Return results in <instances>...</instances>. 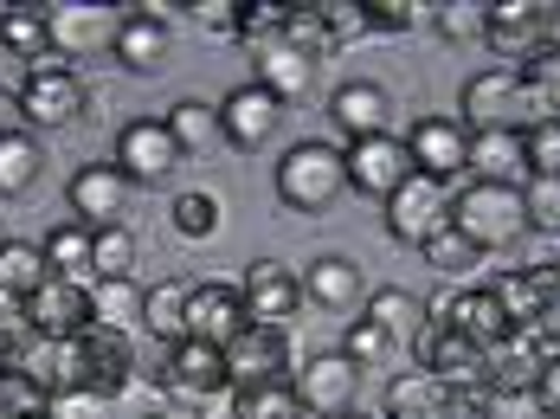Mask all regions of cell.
Instances as JSON below:
<instances>
[{
	"label": "cell",
	"instance_id": "6da1fadb",
	"mask_svg": "<svg viewBox=\"0 0 560 419\" xmlns=\"http://www.w3.org/2000/svg\"><path fill=\"white\" fill-rule=\"evenodd\" d=\"M451 226L477 245L483 258L509 252V245L528 240V207H522V187L503 181H470L464 194H451Z\"/></svg>",
	"mask_w": 560,
	"mask_h": 419
},
{
	"label": "cell",
	"instance_id": "7a4b0ae2",
	"mask_svg": "<svg viewBox=\"0 0 560 419\" xmlns=\"http://www.w3.org/2000/svg\"><path fill=\"white\" fill-rule=\"evenodd\" d=\"M271 187H278V200L290 213H310L316 220V213H329L341 194H348V162H341L336 142H290Z\"/></svg>",
	"mask_w": 560,
	"mask_h": 419
},
{
	"label": "cell",
	"instance_id": "3957f363",
	"mask_svg": "<svg viewBox=\"0 0 560 419\" xmlns=\"http://www.w3.org/2000/svg\"><path fill=\"white\" fill-rule=\"evenodd\" d=\"M457 117H464L470 136H483V129H535V123H548L541 117V104L528 97L522 71H509V65H490V71H470V78H464Z\"/></svg>",
	"mask_w": 560,
	"mask_h": 419
},
{
	"label": "cell",
	"instance_id": "277c9868",
	"mask_svg": "<svg viewBox=\"0 0 560 419\" xmlns=\"http://www.w3.org/2000/svg\"><path fill=\"white\" fill-rule=\"evenodd\" d=\"M84 71L71 59H46L26 65V84H20V110H26V129H65V123L84 117Z\"/></svg>",
	"mask_w": 560,
	"mask_h": 419
},
{
	"label": "cell",
	"instance_id": "5b68a950",
	"mask_svg": "<svg viewBox=\"0 0 560 419\" xmlns=\"http://www.w3.org/2000/svg\"><path fill=\"white\" fill-rule=\"evenodd\" d=\"M290 394L310 419H336V414H354L361 407V368L329 349V356H310L290 368Z\"/></svg>",
	"mask_w": 560,
	"mask_h": 419
},
{
	"label": "cell",
	"instance_id": "8992f818",
	"mask_svg": "<svg viewBox=\"0 0 560 419\" xmlns=\"http://www.w3.org/2000/svg\"><path fill=\"white\" fill-rule=\"evenodd\" d=\"M129 200H136V181L122 175L116 162H91L65 181V207L78 226L91 233H110V226H129Z\"/></svg>",
	"mask_w": 560,
	"mask_h": 419
},
{
	"label": "cell",
	"instance_id": "52a82bcc",
	"mask_svg": "<svg viewBox=\"0 0 560 419\" xmlns=\"http://www.w3.org/2000/svg\"><path fill=\"white\" fill-rule=\"evenodd\" d=\"M225 368H232V387H271V381H290L296 368V342L290 329H271V323H245L232 342H225Z\"/></svg>",
	"mask_w": 560,
	"mask_h": 419
},
{
	"label": "cell",
	"instance_id": "ba28073f",
	"mask_svg": "<svg viewBox=\"0 0 560 419\" xmlns=\"http://www.w3.org/2000/svg\"><path fill=\"white\" fill-rule=\"evenodd\" d=\"M387 213V233L399 245H425L432 233H445L451 226V187L445 181H432V175H412L406 187H393L387 200H381Z\"/></svg>",
	"mask_w": 560,
	"mask_h": 419
},
{
	"label": "cell",
	"instance_id": "9c48e42d",
	"mask_svg": "<svg viewBox=\"0 0 560 419\" xmlns=\"http://www.w3.org/2000/svg\"><path fill=\"white\" fill-rule=\"evenodd\" d=\"M180 162H187V155H180V142L168 136L162 117H129L116 129V168L136 181V187H162Z\"/></svg>",
	"mask_w": 560,
	"mask_h": 419
},
{
	"label": "cell",
	"instance_id": "30bf717a",
	"mask_svg": "<svg viewBox=\"0 0 560 419\" xmlns=\"http://www.w3.org/2000/svg\"><path fill=\"white\" fill-rule=\"evenodd\" d=\"M46 20H52V53H58V59L110 53L116 26H122V13L104 7V0H58V7H46Z\"/></svg>",
	"mask_w": 560,
	"mask_h": 419
},
{
	"label": "cell",
	"instance_id": "8fae6325",
	"mask_svg": "<svg viewBox=\"0 0 560 419\" xmlns=\"http://www.w3.org/2000/svg\"><path fill=\"white\" fill-rule=\"evenodd\" d=\"M341 162H348V187L368 194V200H387L393 187H406V181L419 175L412 155H406V136H368V142H348Z\"/></svg>",
	"mask_w": 560,
	"mask_h": 419
},
{
	"label": "cell",
	"instance_id": "7c38bea8",
	"mask_svg": "<svg viewBox=\"0 0 560 419\" xmlns=\"http://www.w3.org/2000/svg\"><path fill=\"white\" fill-rule=\"evenodd\" d=\"M278 129H283V104L265 84H232L220 97V142L252 155V149H271Z\"/></svg>",
	"mask_w": 560,
	"mask_h": 419
},
{
	"label": "cell",
	"instance_id": "4fadbf2b",
	"mask_svg": "<svg viewBox=\"0 0 560 419\" xmlns=\"http://www.w3.org/2000/svg\"><path fill=\"white\" fill-rule=\"evenodd\" d=\"M155 381L180 394V400H207V394H220L232 387V368H225V349L220 342H200V336H187V342H174L162 368H155Z\"/></svg>",
	"mask_w": 560,
	"mask_h": 419
},
{
	"label": "cell",
	"instance_id": "5bb4252c",
	"mask_svg": "<svg viewBox=\"0 0 560 419\" xmlns=\"http://www.w3.org/2000/svg\"><path fill=\"white\" fill-rule=\"evenodd\" d=\"M238 298H245V316L252 323L290 329V316L303 310V278L290 265H278V258H252L245 278H238Z\"/></svg>",
	"mask_w": 560,
	"mask_h": 419
},
{
	"label": "cell",
	"instance_id": "9a60e30c",
	"mask_svg": "<svg viewBox=\"0 0 560 419\" xmlns=\"http://www.w3.org/2000/svg\"><path fill=\"white\" fill-rule=\"evenodd\" d=\"M425 316H445L451 329H464L477 349H497L503 336H515V323H509L497 284H464V291H451V298H432Z\"/></svg>",
	"mask_w": 560,
	"mask_h": 419
},
{
	"label": "cell",
	"instance_id": "2e32d148",
	"mask_svg": "<svg viewBox=\"0 0 560 419\" xmlns=\"http://www.w3.org/2000/svg\"><path fill=\"white\" fill-rule=\"evenodd\" d=\"M91 329V284L71 278H46L26 298V336H52V342H78Z\"/></svg>",
	"mask_w": 560,
	"mask_h": 419
},
{
	"label": "cell",
	"instance_id": "e0dca14e",
	"mask_svg": "<svg viewBox=\"0 0 560 419\" xmlns=\"http://www.w3.org/2000/svg\"><path fill=\"white\" fill-rule=\"evenodd\" d=\"M406 155L419 175L451 181L470 168V129H464V117H419L406 129Z\"/></svg>",
	"mask_w": 560,
	"mask_h": 419
},
{
	"label": "cell",
	"instance_id": "ac0fdd59",
	"mask_svg": "<svg viewBox=\"0 0 560 419\" xmlns=\"http://www.w3.org/2000/svg\"><path fill=\"white\" fill-rule=\"evenodd\" d=\"M483 46H490L509 71H522V65L548 46V13H541L535 0H497V7H490V26H483Z\"/></svg>",
	"mask_w": 560,
	"mask_h": 419
},
{
	"label": "cell",
	"instance_id": "d6986e66",
	"mask_svg": "<svg viewBox=\"0 0 560 419\" xmlns=\"http://www.w3.org/2000/svg\"><path fill=\"white\" fill-rule=\"evenodd\" d=\"M412 361L425 374H439V381H483V349L464 329H451L445 316H425V329L412 342Z\"/></svg>",
	"mask_w": 560,
	"mask_h": 419
},
{
	"label": "cell",
	"instance_id": "ffe728a7",
	"mask_svg": "<svg viewBox=\"0 0 560 419\" xmlns=\"http://www.w3.org/2000/svg\"><path fill=\"white\" fill-rule=\"evenodd\" d=\"M78 368H84V387H91V394L116 400V394H129V381H136V349H129V336L91 323V329L78 336Z\"/></svg>",
	"mask_w": 560,
	"mask_h": 419
},
{
	"label": "cell",
	"instance_id": "44dd1931",
	"mask_svg": "<svg viewBox=\"0 0 560 419\" xmlns=\"http://www.w3.org/2000/svg\"><path fill=\"white\" fill-rule=\"evenodd\" d=\"M303 303H316V310H329V316L361 310V303H368V278H361V265H354L348 252H323V258H310V265H303Z\"/></svg>",
	"mask_w": 560,
	"mask_h": 419
},
{
	"label": "cell",
	"instance_id": "7402d4cb",
	"mask_svg": "<svg viewBox=\"0 0 560 419\" xmlns=\"http://www.w3.org/2000/svg\"><path fill=\"white\" fill-rule=\"evenodd\" d=\"M252 316H245V298H238V284H225V278H207V284H187V336H200V342H232L238 329H245Z\"/></svg>",
	"mask_w": 560,
	"mask_h": 419
},
{
	"label": "cell",
	"instance_id": "603a6c76",
	"mask_svg": "<svg viewBox=\"0 0 560 419\" xmlns=\"http://www.w3.org/2000/svg\"><path fill=\"white\" fill-rule=\"evenodd\" d=\"M329 117H336V129L348 136V142L393 136V97H387V84H374V78H348V84H336Z\"/></svg>",
	"mask_w": 560,
	"mask_h": 419
},
{
	"label": "cell",
	"instance_id": "cb8c5ba5",
	"mask_svg": "<svg viewBox=\"0 0 560 419\" xmlns=\"http://www.w3.org/2000/svg\"><path fill=\"white\" fill-rule=\"evenodd\" d=\"M548 356H555V349H548L541 336L515 329L497 349H483V387H490V394H535V374H541Z\"/></svg>",
	"mask_w": 560,
	"mask_h": 419
},
{
	"label": "cell",
	"instance_id": "d4e9b609",
	"mask_svg": "<svg viewBox=\"0 0 560 419\" xmlns=\"http://www.w3.org/2000/svg\"><path fill=\"white\" fill-rule=\"evenodd\" d=\"M46 400L58 394H71V387H84V368H78V342H52V336H26L20 342V361H13Z\"/></svg>",
	"mask_w": 560,
	"mask_h": 419
},
{
	"label": "cell",
	"instance_id": "484cf974",
	"mask_svg": "<svg viewBox=\"0 0 560 419\" xmlns=\"http://www.w3.org/2000/svg\"><path fill=\"white\" fill-rule=\"evenodd\" d=\"M168 46H174V26H162V20H149V13H122V26H116V65L122 71H136V78H155L162 65H168Z\"/></svg>",
	"mask_w": 560,
	"mask_h": 419
},
{
	"label": "cell",
	"instance_id": "4316f807",
	"mask_svg": "<svg viewBox=\"0 0 560 419\" xmlns=\"http://www.w3.org/2000/svg\"><path fill=\"white\" fill-rule=\"evenodd\" d=\"M258 78H252V84H265V91H271V97H278L283 110H290V104H303V97H310V91H316V59H303V53H290V46H265V53H258Z\"/></svg>",
	"mask_w": 560,
	"mask_h": 419
},
{
	"label": "cell",
	"instance_id": "83f0119b",
	"mask_svg": "<svg viewBox=\"0 0 560 419\" xmlns=\"http://www.w3.org/2000/svg\"><path fill=\"white\" fill-rule=\"evenodd\" d=\"M0 53H7V59H20V65H26V59H33V65L58 59L46 7H0Z\"/></svg>",
	"mask_w": 560,
	"mask_h": 419
},
{
	"label": "cell",
	"instance_id": "f1b7e54d",
	"mask_svg": "<svg viewBox=\"0 0 560 419\" xmlns=\"http://www.w3.org/2000/svg\"><path fill=\"white\" fill-rule=\"evenodd\" d=\"M470 168H477V181H503V187H522V181H528L522 129H483V136H470Z\"/></svg>",
	"mask_w": 560,
	"mask_h": 419
},
{
	"label": "cell",
	"instance_id": "f546056e",
	"mask_svg": "<svg viewBox=\"0 0 560 419\" xmlns=\"http://www.w3.org/2000/svg\"><path fill=\"white\" fill-rule=\"evenodd\" d=\"M46 265H52V278H71V284H91L97 278V233L91 226H78V220H58L52 233H46Z\"/></svg>",
	"mask_w": 560,
	"mask_h": 419
},
{
	"label": "cell",
	"instance_id": "4dcf8cb0",
	"mask_svg": "<svg viewBox=\"0 0 560 419\" xmlns=\"http://www.w3.org/2000/svg\"><path fill=\"white\" fill-rule=\"evenodd\" d=\"M142 303H149V284H136V278H97L91 284V323L116 329V336H136L142 329Z\"/></svg>",
	"mask_w": 560,
	"mask_h": 419
},
{
	"label": "cell",
	"instance_id": "1f68e13d",
	"mask_svg": "<svg viewBox=\"0 0 560 419\" xmlns=\"http://www.w3.org/2000/svg\"><path fill=\"white\" fill-rule=\"evenodd\" d=\"M368 323H374V329H387L393 349H412V342H419V329H425V298H412V291L387 284V291H374V298H368Z\"/></svg>",
	"mask_w": 560,
	"mask_h": 419
},
{
	"label": "cell",
	"instance_id": "d6a6232c",
	"mask_svg": "<svg viewBox=\"0 0 560 419\" xmlns=\"http://www.w3.org/2000/svg\"><path fill=\"white\" fill-rule=\"evenodd\" d=\"M162 123H168V136L180 142V155H207L220 142V104H207V97H174Z\"/></svg>",
	"mask_w": 560,
	"mask_h": 419
},
{
	"label": "cell",
	"instance_id": "836d02e7",
	"mask_svg": "<svg viewBox=\"0 0 560 419\" xmlns=\"http://www.w3.org/2000/svg\"><path fill=\"white\" fill-rule=\"evenodd\" d=\"M387 419H445V381L425 368H406L387 387Z\"/></svg>",
	"mask_w": 560,
	"mask_h": 419
},
{
	"label": "cell",
	"instance_id": "e575fe53",
	"mask_svg": "<svg viewBox=\"0 0 560 419\" xmlns=\"http://www.w3.org/2000/svg\"><path fill=\"white\" fill-rule=\"evenodd\" d=\"M142 329L174 349V342H187V284L180 278H162V284H149V303H142Z\"/></svg>",
	"mask_w": 560,
	"mask_h": 419
},
{
	"label": "cell",
	"instance_id": "d590c367",
	"mask_svg": "<svg viewBox=\"0 0 560 419\" xmlns=\"http://www.w3.org/2000/svg\"><path fill=\"white\" fill-rule=\"evenodd\" d=\"M39 168H46V149H39V136H33V129L0 136V200L26 194V187L39 181Z\"/></svg>",
	"mask_w": 560,
	"mask_h": 419
},
{
	"label": "cell",
	"instance_id": "8d00e7d4",
	"mask_svg": "<svg viewBox=\"0 0 560 419\" xmlns=\"http://www.w3.org/2000/svg\"><path fill=\"white\" fill-rule=\"evenodd\" d=\"M46 278H52V265H46V245H26V240H7V245H0V291H13V298H33Z\"/></svg>",
	"mask_w": 560,
	"mask_h": 419
},
{
	"label": "cell",
	"instance_id": "74e56055",
	"mask_svg": "<svg viewBox=\"0 0 560 419\" xmlns=\"http://www.w3.org/2000/svg\"><path fill=\"white\" fill-rule=\"evenodd\" d=\"M283 46H290V53H303V59H329V53H336V33H329V20H323V7H316V0L283 13Z\"/></svg>",
	"mask_w": 560,
	"mask_h": 419
},
{
	"label": "cell",
	"instance_id": "f35d334b",
	"mask_svg": "<svg viewBox=\"0 0 560 419\" xmlns=\"http://www.w3.org/2000/svg\"><path fill=\"white\" fill-rule=\"evenodd\" d=\"M412 26H432V0H361V33H412Z\"/></svg>",
	"mask_w": 560,
	"mask_h": 419
},
{
	"label": "cell",
	"instance_id": "ab89813d",
	"mask_svg": "<svg viewBox=\"0 0 560 419\" xmlns=\"http://www.w3.org/2000/svg\"><path fill=\"white\" fill-rule=\"evenodd\" d=\"M168 220H174V233H180V240H213V233H220V194H207V187L174 194Z\"/></svg>",
	"mask_w": 560,
	"mask_h": 419
},
{
	"label": "cell",
	"instance_id": "60d3db41",
	"mask_svg": "<svg viewBox=\"0 0 560 419\" xmlns=\"http://www.w3.org/2000/svg\"><path fill=\"white\" fill-rule=\"evenodd\" d=\"M419 252H425V265H432L439 278H470V271L483 265V252H477V245L464 240L457 226H445V233H432V240L419 245Z\"/></svg>",
	"mask_w": 560,
	"mask_h": 419
},
{
	"label": "cell",
	"instance_id": "b9f144b4",
	"mask_svg": "<svg viewBox=\"0 0 560 419\" xmlns=\"http://www.w3.org/2000/svg\"><path fill=\"white\" fill-rule=\"evenodd\" d=\"M283 13L290 7H278V0H238V46H252V53H265V46H278L283 39Z\"/></svg>",
	"mask_w": 560,
	"mask_h": 419
},
{
	"label": "cell",
	"instance_id": "7bdbcfd3",
	"mask_svg": "<svg viewBox=\"0 0 560 419\" xmlns=\"http://www.w3.org/2000/svg\"><path fill=\"white\" fill-rule=\"evenodd\" d=\"M341 356L368 374V368H393V361H399V349L387 342V329H374L368 316H354V323H348V336H341Z\"/></svg>",
	"mask_w": 560,
	"mask_h": 419
},
{
	"label": "cell",
	"instance_id": "ee69618b",
	"mask_svg": "<svg viewBox=\"0 0 560 419\" xmlns=\"http://www.w3.org/2000/svg\"><path fill=\"white\" fill-rule=\"evenodd\" d=\"M432 26H439V39H451V46H470V39H483L490 7L483 0H445V7H432Z\"/></svg>",
	"mask_w": 560,
	"mask_h": 419
},
{
	"label": "cell",
	"instance_id": "f6af8a7d",
	"mask_svg": "<svg viewBox=\"0 0 560 419\" xmlns=\"http://www.w3.org/2000/svg\"><path fill=\"white\" fill-rule=\"evenodd\" d=\"M522 207H528V233L560 240V175H528L522 181Z\"/></svg>",
	"mask_w": 560,
	"mask_h": 419
},
{
	"label": "cell",
	"instance_id": "bcb514c9",
	"mask_svg": "<svg viewBox=\"0 0 560 419\" xmlns=\"http://www.w3.org/2000/svg\"><path fill=\"white\" fill-rule=\"evenodd\" d=\"M522 84H528V97L541 104V117H560V53L555 46H541L535 59L522 65Z\"/></svg>",
	"mask_w": 560,
	"mask_h": 419
},
{
	"label": "cell",
	"instance_id": "7dc6e473",
	"mask_svg": "<svg viewBox=\"0 0 560 419\" xmlns=\"http://www.w3.org/2000/svg\"><path fill=\"white\" fill-rule=\"evenodd\" d=\"M238 419H310V414L296 407L290 381H271V387H245L238 394Z\"/></svg>",
	"mask_w": 560,
	"mask_h": 419
},
{
	"label": "cell",
	"instance_id": "c3c4849f",
	"mask_svg": "<svg viewBox=\"0 0 560 419\" xmlns=\"http://www.w3.org/2000/svg\"><path fill=\"white\" fill-rule=\"evenodd\" d=\"M97 278H136V233H129V226L97 233ZM97 278H91V284H97Z\"/></svg>",
	"mask_w": 560,
	"mask_h": 419
},
{
	"label": "cell",
	"instance_id": "681fc988",
	"mask_svg": "<svg viewBox=\"0 0 560 419\" xmlns=\"http://www.w3.org/2000/svg\"><path fill=\"white\" fill-rule=\"evenodd\" d=\"M522 155H528V175H560V117L522 129Z\"/></svg>",
	"mask_w": 560,
	"mask_h": 419
},
{
	"label": "cell",
	"instance_id": "f907efd6",
	"mask_svg": "<svg viewBox=\"0 0 560 419\" xmlns=\"http://www.w3.org/2000/svg\"><path fill=\"white\" fill-rule=\"evenodd\" d=\"M187 20L207 26V33H220V39H232L238 33V0H187Z\"/></svg>",
	"mask_w": 560,
	"mask_h": 419
},
{
	"label": "cell",
	"instance_id": "816d5d0a",
	"mask_svg": "<svg viewBox=\"0 0 560 419\" xmlns=\"http://www.w3.org/2000/svg\"><path fill=\"white\" fill-rule=\"evenodd\" d=\"M483 419H548V407H541L535 394H490Z\"/></svg>",
	"mask_w": 560,
	"mask_h": 419
},
{
	"label": "cell",
	"instance_id": "f5cc1de1",
	"mask_svg": "<svg viewBox=\"0 0 560 419\" xmlns=\"http://www.w3.org/2000/svg\"><path fill=\"white\" fill-rule=\"evenodd\" d=\"M104 407H110L104 394H91V387H71V394H58V400H52V419H97Z\"/></svg>",
	"mask_w": 560,
	"mask_h": 419
},
{
	"label": "cell",
	"instance_id": "db71d44e",
	"mask_svg": "<svg viewBox=\"0 0 560 419\" xmlns=\"http://www.w3.org/2000/svg\"><path fill=\"white\" fill-rule=\"evenodd\" d=\"M316 7H323V20H329L336 46H341V39H354V33H361V0H316Z\"/></svg>",
	"mask_w": 560,
	"mask_h": 419
},
{
	"label": "cell",
	"instance_id": "11a10c76",
	"mask_svg": "<svg viewBox=\"0 0 560 419\" xmlns=\"http://www.w3.org/2000/svg\"><path fill=\"white\" fill-rule=\"evenodd\" d=\"M535 400L548 407V419H560V349L541 361V374H535Z\"/></svg>",
	"mask_w": 560,
	"mask_h": 419
},
{
	"label": "cell",
	"instance_id": "9f6ffc18",
	"mask_svg": "<svg viewBox=\"0 0 560 419\" xmlns=\"http://www.w3.org/2000/svg\"><path fill=\"white\" fill-rule=\"evenodd\" d=\"M0 336L26 342V298H13V291H0Z\"/></svg>",
	"mask_w": 560,
	"mask_h": 419
},
{
	"label": "cell",
	"instance_id": "6f0895ef",
	"mask_svg": "<svg viewBox=\"0 0 560 419\" xmlns=\"http://www.w3.org/2000/svg\"><path fill=\"white\" fill-rule=\"evenodd\" d=\"M26 129V110H20V91L0 84V136H20Z\"/></svg>",
	"mask_w": 560,
	"mask_h": 419
},
{
	"label": "cell",
	"instance_id": "680465c9",
	"mask_svg": "<svg viewBox=\"0 0 560 419\" xmlns=\"http://www.w3.org/2000/svg\"><path fill=\"white\" fill-rule=\"evenodd\" d=\"M13 361H20V342H13V336H0V381L13 374Z\"/></svg>",
	"mask_w": 560,
	"mask_h": 419
},
{
	"label": "cell",
	"instance_id": "91938a15",
	"mask_svg": "<svg viewBox=\"0 0 560 419\" xmlns=\"http://www.w3.org/2000/svg\"><path fill=\"white\" fill-rule=\"evenodd\" d=\"M548 46H555V53H560V7H555V13H548Z\"/></svg>",
	"mask_w": 560,
	"mask_h": 419
},
{
	"label": "cell",
	"instance_id": "94428289",
	"mask_svg": "<svg viewBox=\"0 0 560 419\" xmlns=\"http://www.w3.org/2000/svg\"><path fill=\"white\" fill-rule=\"evenodd\" d=\"M149 419H194V414H149Z\"/></svg>",
	"mask_w": 560,
	"mask_h": 419
},
{
	"label": "cell",
	"instance_id": "6125c7cd",
	"mask_svg": "<svg viewBox=\"0 0 560 419\" xmlns=\"http://www.w3.org/2000/svg\"><path fill=\"white\" fill-rule=\"evenodd\" d=\"M336 419H368V414H361V407H354V414H336Z\"/></svg>",
	"mask_w": 560,
	"mask_h": 419
},
{
	"label": "cell",
	"instance_id": "be15d7a7",
	"mask_svg": "<svg viewBox=\"0 0 560 419\" xmlns=\"http://www.w3.org/2000/svg\"><path fill=\"white\" fill-rule=\"evenodd\" d=\"M0 419H13V414H7V400H0Z\"/></svg>",
	"mask_w": 560,
	"mask_h": 419
},
{
	"label": "cell",
	"instance_id": "e7e4bbea",
	"mask_svg": "<svg viewBox=\"0 0 560 419\" xmlns=\"http://www.w3.org/2000/svg\"><path fill=\"white\" fill-rule=\"evenodd\" d=\"M33 419H52V407H46V414H33Z\"/></svg>",
	"mask_w": 560,
	"mask_h": 419
},
{
	"label": "cell",
	"instance_id": "03108f58",
	"mask_svg": "<svg viewBox=\"0 0 560 419\" xmlns=\"http://www.w3.org/2000/svg\"><path fill=\"white\" fill-rule=\"evenodd\" d=\"M0 245H7V240H0Z\"/></svg>",
	"mask_w": 560,
	"mask_h": 419
}]
</instances>
